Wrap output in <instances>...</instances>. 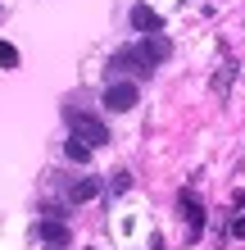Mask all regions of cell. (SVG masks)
<instances>
[{
    "label": "cell",
    "mask_w": 245,
    "mask_h": 250,
    "mask_svg": "<svg viewBox=\"0 0 245 250\" xmlns=\"http://www.w3.org/2000/svg\"><path fill=\"white\" fill-rule=\"evenodd\" d=\"M95 191H100V182H95V178H77V182H68V200L82 205V200H91Z\"/></svg>",
    "instance_id": "obj_7"
},
{
    "label": "cell",
    "mask_w": 245,
    "mask_h": 250,
    "mask_svg": "<svg viewBox=\"0 0 245 250\" xmlns=\"http://www.w3.org/2000/svg\"><path fill=\"white\" fill-rule=\"evenodd\" d=\"M227 232H232V237L241 241V237H245V218H232V228H227Z\"/></svg>",
    "instance_id": "obj_12"
},
{
    "label": "cell",
    "mask_w": 245,
    "mask_h": 250,
    "mask_svg": "<svg viewBox=\"0 0 245 250\" xmlns=\"http://www.w3.org/2000/svg\"><path fill=\"white\" fill-rule=\"evenodd\" d=\"M136 55L154 68V64H164L168 55H172V46H168V37H164V32H146V37H141V46H136Z\"/></svg>",
    "instance_id": "obj_4"
},
{
    "label": "cell",
    "mask_w": 245,
    "mask_h": 250,
    "mask_svg": "<svg viewBox=\"0 0 245 250\" xmlns=\"http://www.w3.org/2000/svg\"><path fill=\"white\" fill-rule=\"evenodd\" d=\"M37 237L46 241V246H59L64 250L68 241H73V232H68V223H59V218L50 214V218H41V223H37Z\"/></svg>",
    "instance_id": "obj_5"
},
{
    "label": "cell",
    "mask_w": 245,
    "mask_h": 250,
    "mask_svg": "<svg viewBox=\"0 0 245 250\" xmlns=\"http://www.w3.org/2000/svg\"><path fill=\"white\" fill-rule=\"evenodd\" d=\"M136 82H109V91H105V109L113 114H127V109H136Z\"/></svg>",
    "instance_id": "obj_3"
},
{
    "label": "cell",
    "mask_w": 245,
    "mask_h": 250,
    "mask_svg": "<svg viewBox=\"0 0 245 250\" xmlns=\"http://www.w3.org/2000/svg\"><path fill=\"white\" fill-rule=\"evenodd\" d=\"M177 209H182V223H186V232H191V241L205 232V205H200V196H191V191H182L177 196Z\"/></svg>",
    "instance_id": "obj_2"
},
{
    "label": "cell",
    "mask_w": 245,
    "mask_h": 250,
    "mask_svg": "<svg viewBox=\"0 0 245 250\" xmlns=\"http://www.w3.org/2000/svg\"><path fill=\"white\" fill-rule=\"evenodd\" d=\"M0 68H19V50L9 41H0Z\"/></svg>",
    "instance_id": "obj_9"
},
{
    "label": "cell",
    "mask_w": 245,
    "mask_h": 250,
    "mask_svg": "<svg viewBox=\"0 0 245 250\" xmlns=\"http://www.w3.org/2000/svg\"><path fill=\"white\" fill-rule=\"evenodd\" d=\"M68 127H73V137H82L86 146H105L109 141V127L91 119V114H77V109H68Z\"/></svg>",
    "instance_id": "obj_1"
},
{
    "label": "cell",
    "mask_w": 245,
    "mask_h": 250,
    "mask_svg": "<svg viewBox=\"0 0 245 250\" xmlns=\"http://www.w3.org/2000/svg\"><path fill=\"white\" fill-rule=\"evenodd\" d=\"M127 187H132V173H113V178H109V191H113V196H123Z\"/></svg>",
    "instance_id": "obj_10"
},
{
    "label": "cell",
    "mask_w": 245,
    "mask_h": 250,
    "mask_svg": "<svg viewBox=\"0 0 245 250\" xmlns=\"http://www.w3.org/2000/svg\"><path fill=\"white\" fill-rule=\"evenodd\" d=\"M132 27L136 32H164V19L150 5H132Z\"/></svg>",
    "instance_id": "obj_6"
},
{
    "label": "cell",
    "mask_w": 245,
    "mask_h": 250,
    "mask_svg": "<svg viewBox=\"0 0 245 250\" xmlns=\"http://www.w3.org/2000/svg\"><path fill=\"white\" fill-rule=\"evenodd\" d=\"M150 250H164V241H159V237H150Z\"/></svg>",
    "instance_id": "obj_13"
},
{
    "label": "cell",
    "mask_w": 245,
    "mask_h": 250,
    "mask_svg": "<svg viewBox=\"0 0 245 250\" xmlns=\"http://www.w3.org/2000/svg\"><path fill=\"white\" fill-rule=\"evenodd\" d=\"M232 73H236V68H223L218 78H213V91H227V86H232Z\"/></svg>",
    "instance_id": "obj_11"
},
{
    "label": "cell",
    "mask_w": 245,
    "mask_h": 250,
    "mask_svg": "<svg viewBox=\"0 0 245 250\" xmlns=\"http://www.w3.org/2000/svg\"><path fill=\"white\" fill-rule=\"evenodd\" d=\"M64 150H68V159H77V164H86V159H91V146H86L82 137H73V141L64 146Z\"/></svg>",
    "instance_id": "obj_8"
}]
</instances>
